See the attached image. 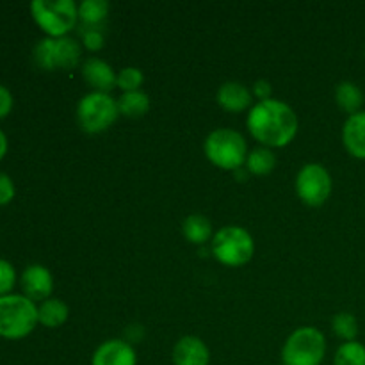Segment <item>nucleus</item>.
I'll use <instances>...</instances> for the list:
<instances>
[{"label":"nucleus","mask_w":365,"mask_h":365,"mask_svg":"<svg viewBox=\"0 0 365 365\" xmlns=\"http://www.w3.org/2000/svg\"><path fill=\"white\" fill-rule=\"evenodd\" d=\"M70 309L64 302L57 298H48L38 307V323L46 328H57L66 323Z\"/></svg>","instance_id":"obj_16"},{"label":"nucleus","mask_w":365,"mask_h":365,"mask_svg":"<svg viewBox=\"0 0 365 365\" xmlns=\"http://www.w3.org/2000/svg\"><path fill=\"white\" fill-rule=\"evenodd\" d=\"M335 365H365V346L360 342H344L335 353Z\"/></svg>","instance_id":"obj_22"},{"label":"nucleus","mask_w":365,"mask_h":365,"mask_svg":"<svg viewBox=\"0 0 365 365\" xmlns=\"http://www.w3.org/2000/svg\"><path fill=\"white\" fill-rule=\"evenodd\" d=\"M143 81H145V77H143V71L139 70V68L127 66V68H123L120 73H118L116 86H118V88L123 89V93L139 91Z\"/></svg>","instance_id":"obj_24"},{"label":"nucleus","mask_w":365,"mask_h":365,"mask_svg":"<svg viewBox=\"0 0 365 365\" xmlns=\"http://www.w3.org/2000/svg\"><path fill=\"white\" fill-rule=\"evenodd\" d=\"M342 141L346 150L355 159H365V110L351 114L342 128Z\"/></svg>","instance_id":"obj_14"},{"label":"nucleus","mask_w":365,"mask_h":365,"mask_svg":"<svg viewBox=\"0 0 365 365\" xmlns=\"http://www.w3.org/2000/svg\"><path fill=\"white\" fill-rule=\"evenodd\" d=\"M38 324V307L21 294L0 296V337L24 339Z\"/></svg>","instance_id":"obj_2"},{"label":"nucleus","mask_w":365,"mask_h":365,"mask_svg":"<svg viewBox=\"0 0 365 365\" xmlns=\"http://www.w3.org/2000/svg\"><path fill=\"white\" fill-rule=\"evenodd\" d=\"M327 355V339L317 328L303 327L292 331L282 349L284 365H321Z\"/></svg>","instance_id":"obj_5"},{"label":"nucleus","mask_w":365,"mask_h":365,"mask_svg":"<svg viewBox=\"0 0 365 365\" xmlns=\"http://www.w3.org/2000/svg\"><path fill=\"white\" fill-rule=\"evenodd\" d=\"M175 365H209L210 351L205 342L198 337H182L173 348Z\"/></svg>","instance_id":"obj_12"},{"label":"nucleus","mask_w":365,"mask_h":365,"mask_svg":"<svg viewBox=\"0 0 365 365\" xmlns=\"http://www.w3.org/2000/svg\"><path fill=\"white\" fill-rule=\"evenodd\" d=\"M212 253L225 266H245L255 253V242L248 230L232 225V227H225L214 234Z\"/></svg>","instance_id":"obj_6"},{"label":"nucleus","mask_w":365,"mask_h":365,"mask_svg":"<svg viewBox=\"0 0 365 365\" xmlns=\"http://www.w3.org/2000/svg\"><path fill=\"white\" fill-rule=\"evenodd\" d=\"M138 356H135L134 348L128 342L113 339L106 341L96 348L93 353L91 365H135Z\"/></svg>","instance_id":"obj_11"},{"label":"nucleus","mask_w":365,"mask_h":365,"mask_svg":"<svg viewBox=\"0 0 365 365\" xmlns=\"http://www.w3.org/2000/svg\"><path fill=\"white\" fill-rule=\"evenodd\" d=\"M13 109V95L6 86L0 84V118L7 116Z\"/></svg>","instance_id":"obj_28"},{"label":"nucleus","mask_w":365,"mask_h":365,"mask_svg":"<svg viewBox=\"0 0 365 365\" xmlns=\"http://www.w3.org/2000/svg\"><path fill=\"white\" fill-rule=\"evenodd\" d=\"M6 152H7V138H6V134L0 130V160L4 159Z\"/></svg>","instance_id":"obj_30"},{"label":"nucleus","mask_w":365,"mask_h":365,"mask_svg":"<svg viewBox=\"0 0 365 365\" xmlns=\"http://www.w3.org/2000/svg\"><path fill=\"white\" fill-rule=\"evenodd\" d=\"M248 130L264 146H287L298 134V116L291 106L280 100H262L248 114Z\"/></svg>","instance_id":"obj_1"},{"label":"nucleus","mask_w":365,"mask_h":365,"mask_svg":"<svg viewBox=\"0 0 365 365\" xmlns=\"http://www.w3.org/2000/svg\"><path fill=\"white\" fill-rule=\"evenodd\" d=\"M205 155L221 170L237 171L246 163V141L237 130L217 128L205 139Z\"/></svg>","instance_id":"obj_4"},{"label":"nucleus","mask_w":365,"mask_h":365,"mask_svg":"<svg viewBox=\"0 0 365 365\" xmlns=\"http://www.w3.org/2000/svg\"><path fill=\"white\" fill-rule=\"evenodd\" d=\"M253 93H255L257 98L262 102V100L271 98V84L267 81H257L253 86Z\"/></svg>","instance_id":"obj_29"},{"label":"nucleus","mask_w":365,"mask_h":365,"mask_svg":"<svg viewBox=\"0 0 365 365\" xmlns=\"http://www.w3.org/2000/svg\"><path fill=\"white\" fill-rule=\"evenodd\" d=\"M82 43L88 50H100L106 43V38H103L102 31L100 29H86L82 32Z\"/></svg>","instance_id":"obj_26"},{"label":"nucleus","mask_w":365,"mask_h":365,"mask_svg":"<svg viewBox=\"0 0 365 365\" xmlns=\"http://www.w3.org/2000/svg\"><path fill=\"white\" fill-rule=\"evenodd\" d=\"M21 289H24L25 296L32 302H36V299L45 302L52 294L53 278L45 266L32 264V266L25 267L24 274H21Z\"/></svg>","instance_id":"obj_10"},{"label":"nucleus","mask_w":365,"mask_h":365,"mask_svg":"<svg viewBox=\"0 0 365 365\" xmlns=\"http://www.w3.org/2000/svg\"><path fill=\"white\" fill-rule=\"evenodd\" d=\"M14 198V184L6 173H0V205H7Z\"/></svg>","instance_id":"obj_27"},{"label":"nucleus","mask_w":365,"mask_h":365,"mask_svg":"<svg viewBox=\"0 0 365 365\" xmlns=\"http://www.w3.org/2000/svg\"><path fill=\"white\" fill-rule=\"evenodd\" d=\"M335 100H337V106L351 116V114L360 113V107L364 106V91L355 82H341L335 89Z\"/></svg>","instance_id":"obj_17"},{"label":"nucleus","mask_w":365,"mask_h":365,"mask_svg":"<svg viewBox=\"0 0 365 365\" xmlns=\"http://www.w3.org/2000/svg\"><path fill=\"white\" fill-rule=\"evenodd\" d=\"M34 61L43 70H71L81 61V45L70 36L45 38L36 45Z\"/></svg>","instance_id":"obj_8"},{"label":"nucleus","mask_w":365,"mask_h":365,"mask_svg":"<svg viewBox=\"0 0 365 365\" xmlns=\"http://www.w3.org/2000/svg\"><path fill=\"white\" fill-rule=\"evenodd\" d=\"M182 232L189 242L203 245L212 237V223L202 214H191L182 223Z\"/></svg>","instance_id":"obj_18"},{"label":"nucleus","mask_w":365,"mask_h":365,"mask_svg":"<svg viewBox=\"0 0 365 365\" xmlns=\"http://www.w3.org/2000/svg\"><path fill=\"white\" fill-rule=\"evenodd\" d=\"M14 282H16V273H14V267L11 266L7 260L0 259V296H6L7 292L13 289Z\"/></svg>","instance_id":"obj_25"},{"label":"nucleus","mask_w":365,"mask_h":365,"mask_svg":"<svg viewBox=\"0 0 365 365\" xmlns=\"http://www.w3.org/2000/svg\"><path fill=\"white\" fill-rule=\"evenodd\" d=\"M120 114L127 118H141L150 110V98L145 91H128L118 98Z\"/></svg>","instance_id":"obj_19"},{"label":"nucleus","mask_w":365,"mask_h":365,"mask_svg":"<svg viewBox=\"0 0 365 365\" xmlns=\"http://www.w3.org/2000/svg\"><path fill=\"white\" fill-rule=\"evenodd\" d=\"M334 331L337 337L344 339L346 342L355 341L359 335V323H356L355 316L348 312H341L334 317Z\"/></svg>","instance_id":"obj_23"},{"label":"nucleus","mask_w":365,"mask_h":365,"mask_svg":"<svg viewBox=\"0 0 365 365\" xmlns=\"http://www.w3.org/2000/svg\"><path fill=\"white\" fill-rule=\"evenodd\" d=\"M296 191L299 200L310 207L327 203L331 192V177L321 164H305L296 177Z\"/></svg>","instance_id":"obj_9"},{"label":"nucleus","mask_w":365,"mask_h":365,"mask_svg":"<svg viewBox=\"0 0 365 365\" xmlns=\"http://www.w3.org/2000/svg\"><path fill=\"white\" fill-rule=\"evenodd\" d=\"M31 13L48 38H63L78 20V6L73 0H34Z\"/></svg>","instance_id":"obj_3"},{"label":"nucleus","mask_w":365,"mask_h":365,"mask_svg":"<svg viewBox=\"0 0 365 365\" xmlns=\"http://www.w3.org/2000/svg\"><path fill=\"white\" fill-rule=\"evenodd\" d=\"M217 103L225 110L241 113L246 107L252 106V93L241 82H225L217 91Z\"/></svg>","instance_id":"obj_15"},{"label":"nucleus","mask_w":365,"mask_h":365,"mask_svg":"<svg viewBox=\"0 0 365 365\" xmlns=\"http://www.w3.org/2000/svg\"><path fill=\"white\" fill-rule=\"evenodd\" d=\"M246 166L252 175H269L277 166V157L269 148H257L246 159Z\"/></svg>","instance_id":"obj_21"},{"label":"nucleus","mask_w":365,"mask_h":365,"mask_svg":"<svg viewBox=\"0 0 365 365\" xmlns=\"http://www.w3.org/2000/svg\"><path fill=\"white\" fill-rule=\"evenodd\" d=\"M109 14V4L106 0H84L78 6V20L86 29H98V25Z\"/></svg>","instance_id":"obj_20"},{"label":"nucleus","mask_w":365,"mask_h":365,"mask_svg":"<svg viewBox=\"0 0 365 365\" xmlns=\"http://www.w3.org/2000/svg\"><path fill=\"white\" fill-rule=\"evenodd\" d=\"M120 116L118 100L109 93L93 91L86 95L77 106V121L82 130L89 134H98L107 130Z\"/></svg>","instance_id":"obj_7"},{"label":"nucleus","mask_w":365,"mask_h":365,"mask_svg":"<svg viewBox=\"0 0 365 365\" xmlns=\"http://www.w3.org/2000/svg\"><path fill=\"white\" fill-rule=\"evenodd\" d=\"M82 77L86 78L91 88H95L100 93H109L116 86L118 75L114 73L113 68L102 59L91 57L82 66Z\"/></svg>","instance_id":"obj_13"}]
</instances>
